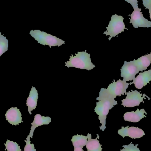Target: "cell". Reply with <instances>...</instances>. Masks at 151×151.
<instances>
[{
    "instance_id": "6da1fadb",
    "label": "cell",
    "mask_w": 151,
    "mask_h": 151,
    "mask_svg": "<svg viewBox=\"0 0 151 151\" xmlns=\"http://www.w3.org/2000/svg\"><path fill=\"white\" fill-rule=\"evenodd\" d=\"M129 85H131V83H128L120 79L116 82L114 81L108 86L107 89H101L99 96L97 98L96 100L99 101L104 99H114L117 96H120L126 94L127 88Z\"/></svg>"
},
{
    "instance_id": "7a4b0ae2",
    "label": "cell",
    "mask_w": 151,
    "mask_h": 151,
    "mask_svg": "<svg viewBox=\"0 0 151 151\" xmlns=\"http://www.w3.org/2000/svg\"><path fill=\"white\" fill-rule=\"evenodd\" d=\"M65 66L88 70L95 67V65L91 63L90 55L87 53L86 50L78 52L74 56L72 55L70 56L69 61L65 63Z\"/></svg>"
},
{
    "instance_id": "3957f363",
    "label": "cell",
    "mask_w": 151,
    "mask_h": 151,
    "mask_svg": "<svg viewBox=\"0 0 151 151\" xmlns=\"http://www.w3.org/2000/svg\"><path fill=\"white\" fill-rule=\"evenodd\" d=\"M96 106L95 108V111L99 116V119L102 126L99 128L102 131H104L106 127V116L109 113V111L114 106L118 104L117 101L114 99H104L97 102Z\"/></svg>"
},
{
    "instance_id": "277c9868",
    "label": "cell",
    "mask_w": 151,
    "mask_h": 151,
    "mask_svg": "<svg viewBox=\"0 0 151 151\" xmlns=\"http://www.w3.org/2000/svg\"><path fill=\"white\" fill-rule=\"evenodd\" d=\"M30 34L38 42V43L43 45H47L50 48L56 46L60 47L65 42V41L56 36L39 30H32L30 31Z\"/></svg>"
},
{
    "instance_id": "5b68a950",
    "label": "cell",
    "mask_w": 151,
    "mask_h": 151,
    "mask_svg": "<svg viewBox=\"0 0 151 151\" xmlns=\"http://www.w3.org/2000/svg\"><path fill=\"white\" fill-rule=\"evenodd\" d=\"M107 31L104 33L106 36H110L109 40L112 37H115L119 34L124 32L126 28L124 23V18L122 16H118L117 14L113 15L108 26L106 27Z\"/></svg>"
},
{
    "instance_id": "8992f818",
    "label": "cell",
    "mask_w": 151,
    "mask_h": 151,
    "mask_svg": "<svg viewBox=\"0 0 151 151\" xmlns=\"http://www.w3.org/2000/svg\"><path fill=\"white\" fill-rule=\"evenodd\" d=\"M126 95L127 96L126 99H122V105L127 107H133L139 106L142 102H144V99H145L146 98H149L145 94H142L137 91L132 90L131 92L129 91L126 93Z\"/></svg>"
},
{
    "instance_id": "52a82bcc",
    "label": "cell",
    "mask_w": 151,
    "mask_h": 151,
    "mask_svg": "<svg viewBox=\"0 0 151 151\" xmlns=\"http://www.w3.org/2000/svg\"><path fill=\"white\" fill-rule=\"evenodd\" d=\"M139 72L135 60L129 62L125 61L121 69V76L123 77V81H132L135 79V76Z\"/></svg>"
},
{
    "instance_id": "ba28073f",
    "label": "cell",
    "mask_w": 151,
    "mask_h": 151,
    "mask_svg": "<svg viewBox=\"0 0 151 151\" xmlns=\"http://www.w3.org/2000/svg\"><path fill=\"white\" fill-rule=\"evenodd\" d=\"M141 10L142 9H135L132 14L129 15L131 17L130 23L135 28L139 27H150L151 21L144 17Z\"/></svg>"
},
{
    "instance_id": "9c48e42d",
    "label": "cell",
    "mask_w": 151,
    "mask_h": 151,
    "mask_svg": "<svg viewBox=\"0 0 151 151\" xmlns=\"http://www.w3.org/2000/svg\"><path fill=\"white\" fill-rule=\"evenodd\" d=\"M118 133L123 138L129 137L134 139L141 138L145 134L143 130L141 129L134 127H129V126L126 127H122V129L118 130Z\"/></svg>"
},
{
    "instance_id": "30bf717a",
    "label": "cell",
    "mask_w": 151,
    "mask_h": 151,
    "mask_svg": "<svg viewBox=\"0 0 151 151\" xmlns=\"http://www.w3.org/2000/svg\"><path fill=\"white\" fill-rule=\"evenodd\" d=\"M6 120L12 125H19L23 122L22 114L19 109L17 107H12L9 109L5 114Z\"/></svg>"
},
{
    "instance_id": "8fae6325",
    "label": "cell",
    "mask_w": 151,
    "mask_h": 151,
    "mask_svg": "<svg viewBox=\"0 0 151 151\" xmlns=\"http://www.w3.org/2000/svg\"><path fill=\"white\" fill-rule=\"evenodd\" d=\"M151 81V70H150L145 72L139 73V75L135 78L131 83V84L134 83L136 88L140 89L146 86L147 83H150Z\"/></svg>"
},
{
    "instance_id": "7c38bea8",
    "label": "cell",
    "mask_w": 151,
    "mask_h": 151,
    "mask_svg": "<svg viewBox=\"0 0 151 151\" xmlns=\"http://www.w3.org/2000/svg\"><path fill=\"white\" fill-rule=\"evenodd\" d=\"M51 122V118L49 117H44L41 114H37L35 116L34 120L32 123L31 131L28 137L30 138H32L35 129L40 126L44 125H48Z\"/></svg>"
},
{
    "instance_id": "4fadbf2b",
    "label": "cell",
    "mask_w": 151,
    "mask_h": 151,
    "mask_svg": "<svg viewBox=\"0 0 151 151\" xmlns=\"http://www.w3.org/2000/svg\"><path fill=\"white\" fill-rule=\"evenodd\" d=\"M147 113L144 109H137L135 111L127 112L124 114V120L126 121L132 122H139L144 117H146Z\"/></svg>"
},
{
    "instance_id": "5bb4252c",
    "label": "cell",
    "mask_w": 151,
    "mask_h": 151,
    "mask_svg": "<svg viewBox=\"0 0 151 151\" xmlns=\"http://www.w3.org/2000/svg\"><path fill=\"white\" fill-rule=\"evenodd\" d=\"M38 93L35 87H32L29 96L27 99L26 105L28 107V111L32 114V111L36 109L38 102Z\"/></svg>"
},
{
    "instance_id": "9a60e30c",
    "label": "cell",
    "mask_w": 151,
    "mask_h": 151,
    "mask_svg": "<svg viewBox=\"0 0 151 151\" xmlns=\"http://www.w3.org/2000/svg\"><path fill=\"white\" fill-rule=\"evenodd\" d=\"M88 142L86 144V148L88 151H102L101 145L99 141V136L97 134V137L96 139H93L91 138V135L88 134Z\"/></svg>"
},
{
    "instance_id": "2e32d148",
    "label": "cell",
    "mask_w": 151,
    "mask_h": 151,
    "mask_svg": "<svg viewBox=\"0 0 151 151\" xmlns=\"http://www.w3.org/2000/svg\"><path fill=\"white\" fill-rule=\"evenodd\" d=\"M135 62L140 71L146 70L151 64V52L150 54L142 56L137 60H135Z\"/></svg>"
},
{
    "instance_id": "e0dca14e",
    "label": "cell",
    "mask_w": 151,
    "mask_h": 151,
    "mask_svg": "<svg viewBox=\"0 0 151 151\" xmlns=\"http://www.w3.org/2000/svg\"><path fill=\"white\" fill-rule=\"evenodd\" d=\"M88 136L76 135L73 137L71 139L74 148L81 147L83 149V147L86 145L88 142Z\"/></svg>"
},
{
    "instance_id": "ac0fdd59",
    "label": "cell",
    "mask_w": 151,
    "mask_h": 151,
    "mask_svg": "<svg viewBox=\"0 0 151 151\" xmlns=\"http://www.w3.org/2000/svg\"><path fill=\"white\" fill-rule=\"evenodd\" d=\"M9 41L6 37L3 35L0 36V57L8 50Z\"/></svg>"
},
{
    "instance_id": "d6986e66",
    "label": "cell",
    "mask_w": 151,
    "mask_h": 151,
    "mask_svg": "<svg viewBox=\"0 0 151 151\" xmlns=\"http://www.w3.org/2000/svg\"><path fill=\"white\" fill-rule=\"evenodd\" d=\"M6 150L8 151H21L20 146L17 143L7 140L5 144Z\"/></svg>"
},
{
    "instance_id": "ffe728a7",
    "label": "cell",
    "mask_w": 151,
    "mask_h": 151,
    "mask_svg": "<svg viewBox=\"0 0 151 151\" xmlns=\"http://www.w3.org/2000/svg\"><path fill=\"white\" fill-rule=\"evenodd\" d=\"M138 145V144L134 145L132 142H131L129 145H123L122 147L124 148V149L121 150L120 151H141L137 148Z\"/></svg>"
},
{
    "instance_id": "44dd1931",
    "label": "cell",
    "mask_w": 151,
    "mask_h": 151,
    "mask_svg": "<svg viewBox=\"0 0 151 151\" xmlns=\"http://www.w3.org/2000/svg\"><path fill=\"white\" fill-rule=\"evenodd\" d=\"M26 145L24 147V151H36L34 145L33 144L31 143L30 141V137L27 136L26 140L25 141Z\"/></svg>"
},
{
    "instance_id": "7402d4cb",
    "label": "cell",
    "mask_w": 151,
    "mask_h": 151,
    "mask_svg": "<svg viewBox=\"0 0 151 151\" xmlns=\"http://www.w3.org/2000/svg\"><path fill=\"white\" fill-rule=\"evenodd\" d=\"M125 1L128 3L130 4L134 8V9L139 8L138 5V0H125Z\"/></svg>"
},
{
    "instance_id": "603a6c76",
    "label": "cell",
    "mask_w": 151,
    "mask_h": 151,
    "mask_svg": "<svg viewBox=\"0 0 151 151\" xmlns=\"http://www.w3.org/2000/svg\"><path fill=\"white\" fill-rule=\"evenodd\" d=\"M143 5L146 9H149L150 17L151 20V1L147 3L144 4Z\"/></svg>"
},
{
    "instance_id": "cb8c5ba5",
    "label": "cell",
    "mask_w": 151,
    "mask_h": 151,
    "mask_svg": "<svg viewBox=\"0 0 151 151\" xmlns=\"http://www.w3.org/2000/svg\"><path fill=\"white\" fill-rule=\"evenodd\" d=\"M74 151H83L82 148L81 147H76L74 148Z\"/></svg>"
},
{
    "instance_id": "d4e9b609",
    "label": "cell",
    "mask_w": 151,
    "mask_h": 151,
    "mask_svg": "<svg viewBox=\"0 0 151 151\" xmlns=\"http://www.w3.org/2000/svg\"><path fill=\"white\" fill-rule=\"evenodd\" d=\"M142 1L143 4H144L147 3L149 2H151V0H142Z\"/></svg>"
},
{
    "instance_id": "484cf974",
    "label": "cell",
    "mask_w": 151,
    "mask_h": 151,
    "mask_svg": "<svg viewBox=\"0 0 151 151\" xmlns=\"http://www.w3.org/2000/svg\"><path fill=\"white\" fill-rule=\"evenodd\" d=\"M1 33L0 32V36H1Z\"/></svg>"
}]
</instances>
